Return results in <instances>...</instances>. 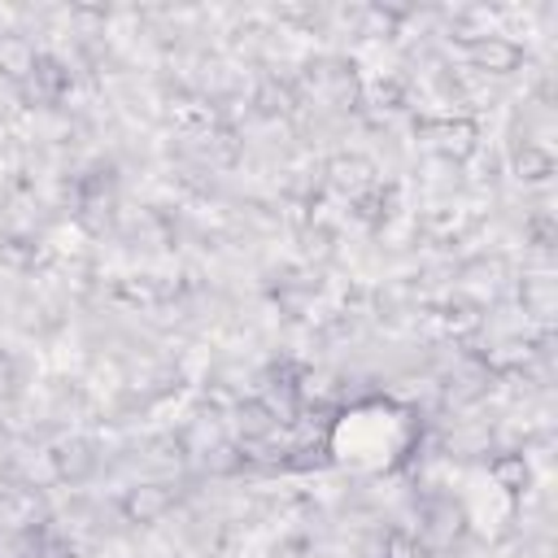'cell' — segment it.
I'll return each mask as SVG.
<instances>
[{"instance_id":"obj_1","label":"cell","mask_w":558,"mask_h":558,"mask_svg":"<svg viewBox=\"0 0 558 558\" xmlns=\"http://www.w3.org/2000/svg\"><path fill=\"white\" fill-rule=\"evenodd\" d=\"M174 506H179V484L174 480H135L118 497V514L131 527H153L166 514H174Z\"/></svg>"},{"instance_id":"obj_2","label":"cell","mask_w":558,"mask_h":558,"mask_svg":"<svg viewBox=\"0 0 558 558\" xmlns=\"http://www.w3.org/2000/svg\"><path fill=\"white\" fill-rule=\"evenodd\" d=\"M418 135L427 140V148L445 161H466L480 153V122L471 113H440V118H423Z\"/></svg>"},{"instance_id":"obj_3","label":"cell","mask_w":558,"mask_h":558,"mask_svg":"<svg viewBox=\"0 0 558 558\" xmlns=\"http://www.w3.org/2000/svg\"><path fill=\"white\" fill-rule=\"evenodd\" d=\"M462 52H466L471 70L493 74V78L514 74L523 65V48L514 39H506V35H462Z\"/></svg>"},{"instance_id":"obj_4","label":"cell","mask_w":558,"mask_h":558,"mask_svg":"<svg viewBox=\"0 0 558 558\" xmlns=\"http://www.w3.org/2000/svg\"><path fill=\"white\" fill-rule=\"evenodd\" d=\"M323 179H327V187L331 192H340V196H349V201H357L362 192H371L379 179H375V166L362 157V153H331L327 161H323Z\"/></svg>"},{"instance_id":"obj_5","label":"cell","mask_w":558,"mask_h":558,"mask_svg":"<svg viewBox=\"0 0 558 558\" xmlns=\"http://www.w3.org/2000/svg\"><path fill=\"white\" fill-rule=\"evenodd\" d=\"M70 87H74V74H70V65L61 61V57H39V65H35V74L17 87L31 105H57V100H65L70 96Z\"/></svg>"},{"instance_id":"obj_6","label":"cell","mask_w":558,"mask_h":558,"mask_svg":"<svg viewBox=\"0 0 558 558\" xmlns=\"http://www.w3.org/2000/svg\"><path fill=\"white\" fill-rule=\"evenodd\" d=\"M39 57H44V52L35 48V39H31L26 31H0V78H4V83L22 87V83L35 74Z\"/></svg>"},{"instance_id":"obj_7","label":"cell","mask_w":558,"mask_h":558,"mask_svg":"<svg viewBox=\"0 0 558 558\" xmlns=\"http://www.w3.org/2000/svg\"><path fill=\"white\" fill-rule=\"evenodd\" d=\"M174 449L183 453V458H214V453H222L227 449V436H222V423L214 418V414H196V418H187L183 427H179V436H174Z\"/></svg>"},{"instance_id":"obj_8","label":"cell","mask_w":558,"mask_h":558,"mask_svg":"<svg viewBox=\"0 0 558 558\" xmlns=\"http://www.w3.org/2000/svg\"><path fill=\"white\" fill-rule=\"evenodd\" d=\"M48 458H52V475L65 480V484H83V480H92L96 466H100V453H96L87 440H61Z\"/></svg>"},{"instance_id":"obj_9","label":"cell","mask_w":558,"mask_h":558,"mask_svg":"<svg viewBox=\"0 0 558 558\" xmlns=\"http://www.w3.org/2000/svg\"><path fill=\"white\" fill-rule=\"evenodd\" d=\"M488 480H493L506 497H523V493L532 488V462H527V453L510 449V453L488 458Z\"/></svg>"},{"instance_id":"obj_10","label":"cell","mask_w":558,"mask_h":558,"mask_svg":"<svg viewBox=\"0 0 558 558\" xmlns=\"http://www.w3.org/2000/svg\"><path fill=\"white\" fill-rule=\"evenodd\" d=\"M510 170H514V179H523V183H545V179L554 174V153H549V144L519 140L514 153H510Z\"/></svg>"},{"instance_id":"obj_11","label":"cell","mask_w":558,"mask_h":558,"mask_svg":"<svg viewBox=\"0 0 558 558\" xmlns=\"http://www.w3.org/2000/svg\"><path fill=\"white\" fill-rule=\"evenodd\" d=\"M253 105H257L266 118H288V113H296L301 92H296L288 78H279V74H266V78L257 83V92H253Z\"/></svg>"},{"instance_id":"obj_12","label":"cell","mask_w":558,"mask_h":558,"mask_svg":"<svg viewBox=\"0 0 558 558\" xmlns=\"http://www.w3.org/2000/svg\"><path fill=\"white\" fill-rule=\"evenodd\" d=\"M39 262V240L35 235H4L0 240V266L9 270H31Z\"/></svg>"},{"instance_id":"obj_13","label":"cell","mask_w":558,"mask_h":558,"mask_svg":"<svg viewBox=\"0 0 558 558\" xmlns=\"http://www.w3.org/2000/svg\"><path fill=\"white\" fill-rule=\"evenodd\" d=\"M519 301H523L532 314L549 318V310H554V279H549V275H527L523 288H519Z\"/></svg>"},{"instance_id":"obj_14","label":"cell","mask_w":558,"mask_h":558,"mask_svg":"<svg viewBox=\"0 0 558 558\" xmlns=\"http://www.w3.org/2000/svg\"><path fill=\"white\" fill-rule=\"evenodd\" d=\"M0 432H9V436H22L26 432V423H22V401L17 397H0Z\"/></svg>"}]
</instances>
